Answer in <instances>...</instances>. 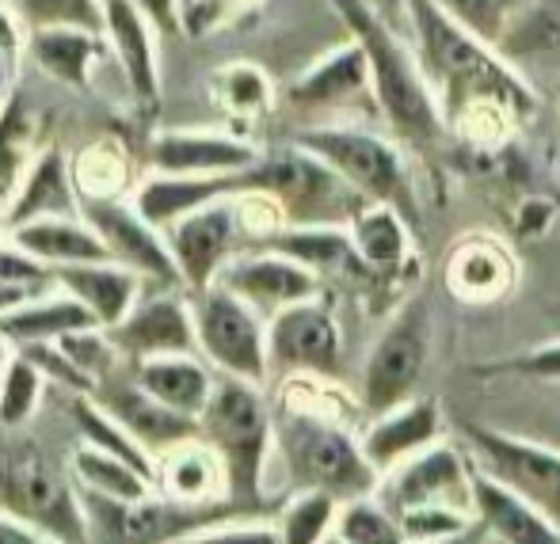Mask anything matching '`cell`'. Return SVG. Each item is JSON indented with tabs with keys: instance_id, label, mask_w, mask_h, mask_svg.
Segmentation results:
<instances>
[{
	"instance_id": "5bb4252c",
	"label": "cell",
	"mask_w": 560,
	"mask_h": 544,
	"mask_svg": "<svg viewBox=\"0 0 560 544\" xmlns=\"http://www.w3.org/2000/svg\"><path fill=\"white\" fill-rule=\"evenodd\" d=\"M236 194L210 202V206L195 210V214L179 217L176 225L164 228V240H168L187 294L214 286L218 274L225 271V263L241 251V244L248 240L244 221H241V206H236Z\"/></svg>"
},
{
	"instance_id": "9c48e42d",
	"label": "cell",
	"mask_w": 560,
	"mask_h": 544,
	"mask_svg": "<svg viewBox=\"0 0 560 544\" xmlns=\"http://www.w3.org/2000/svg\"><path fill=\"white\" fill-rule=\"evenodd\" d=\"M195 339L199 354L225 377H241L252 385H267L271 358H267V317H259L248 301L225 289L222 282L191 294Z\"/></svg>"
},
{
	"instance_id": "ee69618b",
	"label": "cell",
	"mask_w": 560,
	"mask_h": 544,
	"mask_svg": "<svg viewBox=\"0 0 560 544\" xmlns=\"http://www.w3.org/2000/svg\"><path fill=\"white\" fill-rule=\"evenodd\" d=\"M431 4H439L454 23L495 46H500L511 15L518 12V0H431Z\"/></svg>"
},
{
	"instance_id": "f35d334b",
	"label": "cell",
	"mask_w": 560,
	"mask_h": 544,
	"mask_svg": "<svg viewBox=\"0 0 560 544\" xmlns=\"http://www.w3.org/2000/svg\"><path fill=\"white\" fill-rule=\"evenodd\" d=\"M46 374L23 351L12 354L0 381V430H23L38 415L46 397Z\"/></svg>"
},
{
	"instance_id": "60d3db41",
	"label": "cell",
	"mask_w": 560,
	"mask_h": 544,
	"mask_svg": "<svg viewBox=\"0 0 560 544\" xmlns=\"http://www.w3.org/2000/svg\"><path fill=\"white\" fill-rule=\"evenodd\" d=\"M336 537L343 544H408L400 518L377 495H362L339 507Z\"/></svg>"
},
{
	"instance_id": "4fadbf2b",
	"label": "cell",
	"mask_w": 560,
	"mask_h": 544,
	"mask_svg": "<svg viewBox=\"0 0 560 544\" xmlns=\"http://www.w3.org/2000/svg\"><path fill=\"white\" fill-rule=\"evenodd\" d=\"M472 457H462L450 441H435L423 453L408 457L393 472H385L377 484V499L393 510V515H408V510H465L477 515L472 502Z\"/></svg>"
},
{
	"instance_id": "91938a15",
	"label": "cell",
	"mask_w": 560,
	"mask_h": 544,
	"mask_svg": "<svg viewBox=\"0 0 560 544\" xmlns=\"http://www.w3.org/2000/svg\"><path fill=\"white\" fill-rule=\"evenodd\" d=\"M488 541H492V537H488ZM492 544H500V541H492Z\"/></svg>"
},
{
	"instance_id": "f5cc1de1",
	"label": "cell",
	"mask_w": 560,
	"mask_h": 544,
	"mask_svg": "<svg viewBox=\"0 0 560 544\" xmlns=\"http://www.w3.org/2000/svg\"><path fill=\"white\" fill-rule=\"evenodd\" d=\"M370 4H374L377 12L385 15V20H393V23H397V27L408 20V0H370Z\"/></svg>"
},
{
	"instance_id": "9f6ffc18",
	"label": "cell",
	"mask_w": 560,
	"mask_h": 544,
	"mask_svg": "<svg viewBox=\"0 0 560 544\" xmlns=\"http://www.w3.org/2000/svg\"><path fill=\"white\" fill-rule=\"evenodd\" d=\"M12 354H15V346L0 335V381H4V369H8V362H12Z\"/></svg>"
},
{
	"instance_id": "ab89813d",
	"label": "cell",
	"mask_w": 560,
	"mask_h": 544,
	"mask_svg": "<svg viewBox=\"0 0 560 544\" xmlns=\"http://www.w3.org/2000/svg\"><path fill=\"white\" fill-rule=\"evenodd\" d=\"M343 502L325 492H294V499L282 507L279 522V544H325L336 533V518Z\"/></svg>"
},
{
	"instance_id": "d590c367",
	"label": "cell",
	"mask_w": 560,
	"mask_h": 544,
	"mask_svg": "<svg viewBox=\"0 0 560 544\" xmlns=\"http://www.w3.org/2000/svg\"><path fill=\"white\" fill-rule=\"evenodd\" d=\"M69 472H73L77 487L107 495V499H145L156 492V484L141 469H133L130 461L107 453V449L89 446V441H81L69 453Z\"/></svg>"
},
{
	"instance_id": "9a60e30c",
	"label": "cell",
	"mask_w": 560,
	"mask_h": 544,
	"mask_svg": "<svg viewBox=\"0 0 560 544\" xmlns=\"http://www.w3.org/2000/svg\"><path fill=\"white\" fill-rule=\"evenodd\" d=\"M107 331H112L126 366L145 358H164V354H199L191 294L184 286H153L149 282L138 305Z\"/></svg>"
},
{
	"instance_id": "7c38bea8",
	"label": "cell",
	"mask_w": 560,
	"mask_h": 544,
	"mask_svg": "<svg viewBox=\"0 0 560 544\" xmlns=\"http://www.w3.org/2000/svg\"><path fill=\"white\" fill-rule=\"evenodd\" d=\"M271 377H317L332 381L343 366V331L325 297H310L267 320Z\"/></svg>"
},
{
	"instance_id": "8992f818",
	"label": "cell",
	"mask_w": 560,
	"mask_h": 544,
	"mask_svg": "<svg viewBox=\"0 0 560 544\" xmlns=\"http://www.w3.org/2000/svg\"><path fill=\"white\" fill-rule=\"evenodd\" d=\"M294 145L320 156L366 202H385V206L400 210L416 225L420 202H416L412 168H408V156L397 138H382V133L359 130V126L328 122L298 130Z\"/></svg>"
},
{
	"instance_id": "cb8c5ba5",
	"label": "cell",
	"mask_w": 560,
	"mask_h": 544,
	"mask_svg": "<svg viewBox=\"0 0 560 544\" xmlns=\"http://www.w3.org/2000/svg\"><path fill=\"white\" fill-rule=\"evenodd\" d=\"M236 191H248V172L241 176H172V172H149L133 191V206L153 221L156 228L176 225L179 217L229 199Z\"/></svg>"
},
{
	"instance_id": "ba28073f",
	"label": "cell",
	"mask_w": 560,
	"mask_h": 544,
	"mask_svg": "<svg viewBox=\"0 0 560 544\" xmlns=\"http://www.w3.org/2000/svg\"><path fill=\"white\" fill-rule=\"evenodd\" d=\"M248 187L271 194L287 214V225H351V217L366 206L351 184H343L320 156L302 145L264 156L248 172Z\"/></svg>"
},
{
	"instance_id": "b9f144b4",
	"label": "cell",
	"mask_w": 560,
	"mask_h": 544,
	"mask_svg": "<svg viewBox=\"0 0 560 544\" xmlns=\"http://www.w3.org/2000/svg\"><path fill=\"white\" fill-rule=\"evenodd\" d=\"M126 172H130V164H126L118 141H96V145L84 149L73 176L77 187H81V199H122Z\"/></svg>"
},
{
	"instance_id": "30bf717a",
	"label": "cell",
	"mask_w": 560,
	"mask_h": 544,
	"mask_svg": "<svg viewBox=\"0 0 560 544\" xmlns=\"http://www.w3.org/2000/svg\"><path fill=\"white\" fill-rule=\"evenodd\" d=\"M81 502L84 518H89V544H172L199 525L241 515L233 502L191 507V502H176L161 492L145 495V499H107V495L81 487Z\"/></svg>"
},
{
	"instance_id": "5b68a950",
	"label": "cell",
	"mask_w": 560,
	"mask_h": 544,
	"mask_svg": "<svg viewBox=\"0 0 560 544\" xmlns=\"http://www.w3.org/2000/svg\"><path fill=\"white\" fill-rule=\"evenodd\" d=\"M0 510L38 525L61 544H89V518L69 464L20 430H0Z\"/></svg>"
},
{
	"instance_id": "bcb514c9",
	"label": "cell",
	"mask_w": 560,
	"mask_h": 544,
	"mask_svg": "<svg viewBox=\"0 0 560 544\" xmlns=\"http://www.w3.org/2000/svg\"><path fill=\"white\" fill-rule=\"evenodd\" d=\"M0 282L8 286H54V271L12 236H0Z\"/></svg>"
},
{
	"instance_id": "681fc988",
	"label": "cell",
	"mask_w": 560,
	"mask_h": 544,
	"mask_svg": "<svg viewBox=\"0 0 560 544\" xmlns=\"http://www.w3.org/2000/svg\"><path fill=\"white\" fill-rule=\"evenodd\" d=\"M0 544H61V541L50 537L46 530H38V525L0 510Z\"/></svg>"
},
{
	"instance_id": "816d5d0a",
	"label": "cell",
	"mask_w": 560,
	"mask_h": 544,
	"mask_svg": "<svg viewBox=\"0 0 560 544\" xmlns=\"http://www.w3.org/2000/svg\"><path fill=\"white\" fill-rule=\"evenodd\" d=\"M43 289H50V286H8V282H0V317L20 309L23 301H31V297L43 294Z\"/></svg>"
},
{
	"instance_id": "484cf974",
	"label": "cell",
	"mask_w": 560,
	"mask_h": 544,
	"mask_svg": "<svg viewBox=\"0 0 560 544\" xmlns=\"http://www.w3.org/2000/svg\"><path fill=\"white\" fill-rule=\"evenodd\" d=\"M515 286V259L492 236H469L446 259V289L465 305L503 301Z\"/></svg>"
},
{
	"instance_id": "3957f363",
	"label": "cell",
	"mask_w": 560,
	"mask_h": 544,
	"mask_svg": "<svg viewBox=\"0 0 560 544\" xmlns=\"http://www.w3.org/2000/svg\"><path fill=\"white\" fill-rule=\"evenodd\" d=\"M275 457L287 472L290 492H325L339 502H351L377 495L382 484V472L370 464L362 438L290 389L275 412Z\"/></svg>"
},
{
	"instance_id": "7bdbcfd3",
	"label": "cell",
	"mask_w": 560,
	"mask_h": 544,
	"mask_svg": "<svg viewBox=\"0 0 560 544\" xmlns=\"http://www.w3.org/2000/svg\"><path fill=\"white\" fill-rule=\"evenodd\" d=\"M15 12L31 27H89L104 31L107 4L104 0H12Z\"/></svg>"
},
{
	"instance_id": "db71d44e",
	"label": "cell",
	"mask_w": 560,
	"mask_h": 544,
	"mask_svg": "<svg viewBox=\"0 0 560 544\" xmlns=\"http://www.w3.org/2000/svg\"><path fill=\"white\" fill-rule=\"evenodd\" d=\"M15 96V66L0 61V110L8 107V99Z\"/></svg>"
},
{
	"instance_id": "f907efd6",
	"label": "cell",
	"mask_w": 560,
	"mask_h": 544,
	"mask_svg": "<svg viewBox=\"0 0 560 544\" xmlns=\"http://www.w3.org/2000/svg\"><path fill=\"white\" fill-rule=\"evenodd\" d=\"M133 4L156 23L161 35H184V27H179V0H133Z\"/></svg>"
},
{
	"instance_id": "277c9868",
	"label": "cell",
	"mask_w": 560,
	"mask_h": 544,
	"mask_svg": "<svg viewBox=\"0 0 560 544\" xmlns=\"http://www.w3.org/2000/svg\"><path fill=\"white\" fill-rule=\"evenodd\" d=\"M199 435L222 457L229 499L236 510H252L264 499V476L275 457V407L264 385L218 374L214 397L199 415Z\"/></svg>"
},
{
	"instance_id": "e0dca14e",
	"label": "cell",
	"mask_w": 560,
	"mask_h": 544,
	"mask_svg": "<svg viewBox=\"0 0 560 544\" xmlns=\"http://www.w3.org/2000/svg\"><path fill=\"white\" fill-rule=\"evenodd\" d=\"M218 282L267 320L290 305L320 297V274L275 248L236 251L225 263V271L218 274Z\"/></svg>"
},
{
	"instance_id": "f6af8a7d",
	"label": "cell",
	"mask_w": 560,
	"mask_h": 544,
	"mask_svg": "<svg viewBox=\"0 0 560 544\" xmlns=\"http://www.w3.org/2000/svg\"><path fill=\"white\" fill-rule=\"evenodd\" d=\"M172 544H279V530L275 522H236V518H222L191 530L187 537Z\"/></svg>"
},
{
	"instance_id": "c3c4849f",
	"label": "cell",
	"mask_w": 560,
	"mask_h": 544,
	"mask_svg": "<svg viewBox=\"0 0 560 544\" xmlns=\"http://www.w3.org/2000/svg\"><path fill=\"white\" fill-rule=\"evenodd\" d=\"M23 58H27V23L12 0H0V61L20 69Z\"/></svg>"
},
{
	"instance_id": "2e32d148",
	"label": "cell",
	"mask_w": 560,
	"mask_h": 544,
	"mask_svg": "<svg viewBox=\"0 0 560 544\" xmlns=\"http://www.w3.org/2000/svg\"><path fill=\"white\" fill-rule=\"evenodd\" d=\"M84 217L104 236L115 263L138 271L153 286H184L172 248L164 240V228L145 221V214L133 206V199H84Z\"/></svg>"
},
{
	"instance_id": "f546056e",
	"label": "cell",
	"mask_w": 560,
	"mask_h": 544,
	"mask_svg": "<svg viewBox=\"0 0 560 544\" xmlns=\"http://www.w3.org/2000/svg\"><path fill=\"white\" fill-rule=\"evenodd\" d=\"M130 374L161 404L176 407V412L191 415V419H199L218 385V369L202 354H164V358L133 362Z\"/></svg>"
},
{
	"instance_id": "7dc6e473",
	"label": "cell",
	"mask_w": 560,
	"mask_h": 544,
	"mask_svg": "<svg viewBox=\"0 0 560 544\" xmlns=\"http://www.w3.org/2000/svg\"><path fill=\"white\" fill-rule=\"evenodd\" d=\"M485 374H518V377H538V381H560V339L557 343H541L515 358H503L485 366Z\"/></svg>"
},
{
	"instance_id": "1f68e13d",
	"label": "cell",
	"mask_w": 560,
	"mask_h": 544,
	"mask_svg": "<svg viewBox=\"0 0 560 544\" xmlns=\"http://www.w3.org/2000/svg\"><path fill=\"white\" fill-rule=\"evenodd\" d=\"M81 328H96V317L77 301L73 294L50 286L43 294H35L31 301H23L20 309H12L8 317H0V335L23 351V346H38V343H58L69 331Z\"/></svg>"
},
{
	"instance_id": "836d02e7",
	"label": "cell",
	"mask_w": 560,
	"mask_h": 544,
	"mask_svg": "<svg viewBox=\"0 0 560 544\" xmlns=\"http://www.w3.org/2000/svg\"><path fill=\"white\" fill-rule=\"evenodd\" d=\"M347 228H351L354 251L370 271H397L408 259V248H412V221L400 210L385 206V202H366Z\"/></svg>"
},
{
	"instance_id": "d4e9b609",
	"label": "cell",
	"mask_w": 560,
	"mask_h": 544,
	"mask_svg": "<svg viewBox=\"0 0 560 544\" xmlns=\"http://www.w3.org/2000/svg\"><path fill=\"white\" fill-rule=\"evenodd\" d=\"M54 286L73 294L96 317L100 328H115L138 305V297L145 294L149 282L138 271H130V267L115 263V259H100V263L58 267L54 271Z\"/></svg>"
},
{
	"instance_id": "d6986e66",
	"label": "cell",
	"mask_w": 560,
	"mask_h": 544,
	"mask_svg": "<svg viewBox=\"0 0 560 544\" xmlns=\"http://www.w3.org/2000/svg\"><path fill=\"white\" fill-rule=\"evenodd\" d=\"M290 107L305 115H325V110H351V107H377L374 84H370L366 54L354 38L328 50L320 61H313L302 76L287 88Z\"/></svg>"
},
{
	"instance_id": "ac0fdd59",
	"label": "cell",
	"mask_w": 560,
	"mask_h": 544,
	"mask_svg": "<svg viewBox=\"0 0 560 544\" xmlns=\"http://www.w3.org/2000/svg\"><path fill=\"white\" fill-rule=\"evenodd\" d=\"M264 161L256 145L225 130H161L145 149L149 172L172 176H241Z\"/></svg>"
},
{
	"instance_id": "f1b7e54d",
	"label": "cell",
	"mask_w": 560,
	"mask_h": 544,
	"mask_svg": "<svg viewBox=\"0 0 560 544\" xmlns=\"http://www.w3.org/2000/svg\"><path fill=\"white\" fill-rule=\"evenodd\" d=\"M112 50L104 31L89 27H31L27 31V58L43 69L50 81L81 92L89 88L92 69Z\"/></svg>"
},
{
	"instance_id": "6da1fadb",
	"label": "cell",
	"mask_w": 560,
	"mask_h": 544,
	"mask_svg": "<svg viewBox=\"0 0 560 544\" xmlns=\"http://www.w3.org/2000/svg\"><path fill=\"white\" fill-rule=\"evenodd\" d=\"M408 31L428 84L435 88L446 122L488 115L495 122H518L538 110V92L495 43L454 23L431 0H408Z\"/></svg>"
},
{
	"instance_id": "e575fe53",
	"label": "cell",
	"mask_w": 560,
	"mask_h": 544,
	"mask_svg": "<svg viewBox=\"0 0 560 544\" xmlns=\"http://www.w3.org/2000/svg\"><path fill=\"white\" fill-rule=\"evenodd\" d=\"M38 153H43V149H38L35 110L27 107L23 92L15 88V96L0 110V214L4 217Z\"/></svg>"
},
{
	"instance_id": "83f0119b",
	"label": "cell",
	"mask_w": 560,
	"mask_h": 544,
	"mask_svg": "<svg viewBox=\"0 0 560 544\" xmlns=\"http://www.w3.org/2000/svg\"><path fill=\"white\" fill-rule=\"evenodd\" d=\"M69 214H84V199L81 187H77L73 164L66 161L61 149H43L31 164L27 179L15 191L12 206L4 217V233L23 221H38V217H69Z\"/></svg>"
},
{
	"instance_id": "52a82bcc",
	"label": "cell",
	"mask_w": 560,
	"mask_h": 544,
	"mask_svg": "<svg viewBox=\"0 0 560 544\" xmlns=\"http://www.w3.org/2000/svg\"><path fill=\"white\" fill-rule=\"evenodd\" d=\"M431 343H435V317H431L428 297L416 294L393 312V320L382 328L362 362L359 400L370 419L416 397L431 358Z\"/></svg>"
},
{
	"instance_id": "74e56055",
	"label": "cell",
	"mask_w": 560,
	"mask_h": 544,
	"mask_svg": "<svg viewBox=\"0 0 560 544\" xmlns=\"http://www.w3.org/2000/svg\"><path fill=\"white\" fill-rule=\"evenodd\" d=\"M214 104L233 118H259L275 107V81L256 61H229L210 81Z\"/></svg>"
},
{
	"instance_id": "603a6c76",
	"label": "cell",
	"mask_w": 560,
	"mask_h": 544,
	"mask_svg": "<svg viewBox=\"0 0 560 544\" xmlns=\"http://www.w3.org/2000/svg\"><path fill=\"white\" fill-rule=\"evenodd\" d=\"M156 492L191 507H214L229 499V476L218 449L202 435L179 441L156 457ZM236 507V502H233Z\"/></svg>"
},
{
	"instance_id": "d6a6232c",
	"label": "cell",
	"mask_w": 560,
	"mask_h": 544,
	"mask_svg": "<svg viewBox=\"0 0 560 544\" xmlns=\"http://www.w3.org/2000/svg\"><path fill=\"white\" fill-rule=\"evenodd\" d=\"M256 248L282 251V256L298 259V263H305L310 271H317L320 279L332 271H347V274L370 271L359 259V251H354L351 228L347 225H282L279 233H271L264 244H256Z\"/></svg>"
},
{
	"instance_id": "8fae6325",
	"label": "cell",
	"mask_w": 560,
	"mask_h": 544,
	"mask_svg": "<svg viewBox=\"0 0 560 544\" xmlns=\"http://www.w3.org/2000/svg\"><path fill=\"white\" fill-rule=\"evenodd\" d=\"M465 441H469V457L480 472H488V476L500 480L503 487L523 495L530 507H538L560 530V453L557 449L515 438V435H508V430L480 427V423L465 427Z\"/></svg>"
},
{
	"instance_id": "44dd1931",
	"label": "cell",
	"mask_w": 560,
	"mask_h": 544,
	"mask_svg": "<svg viewBox=\"0 0 560 544\" xmlns=\"http://www.w3.org/2000/svg\"><path fill=\"white\" fill-rule=\"evenodd\" d=\"M443 404L431 397H412L370 419V427L362 430V449H366L370 464L385 476L408 457L443 441Z\"/></svg>"
},
{
	"instance_id": "4dcf8cb0",
	"label": "cell",
	"mask_w": 560,
	"mask_h": 544,
	"mask_svg": "<svg viewBox=\"0 0 560 544\" xmlns=\"http://www.w3.org/2000/svg\"><path fill=\"white\" fill-rule=\"evenodd\" d=\"M8 236H12L15 244H23L35 259H43L50 271H58V267L112 259L104 236L96 233V225H92L84 214L23 221V225L8 228Z\"/></svg>"
},
{
	"instance_id": "6f0895ef",
	"label": "cell",
	"mask_w": 560,
	"mask_h": 544,
	"mask_svg": "<svg viewBox=\"0 0 560 544\" xmlns=\"http://www.w3.org/2000/svg\"><path fill=\"white\" fill-rule=\"evenodd\" d=\"M244 4H252V0H225V8H229V12H241Z\"/></svg>"
},
{
	"instance_id": "11a10c76",
	"label": "cell",
	"mask_w": 560,
	"mask_h": 544,
	"mask_svg": "<svg viewBox=\"0 0 560 544\" xmlns=\"http://www.w3.org/2000/svg\"><path fill=\"white\" fill-rule=\"evenodd\" d=\"M488 533H485V525H472V530H465V533H457V537H443V541H423V544H480Z\"/></svg>"
},
{
	"instance_id": "8d00e7d4",
	"label": "cell",
	"mask_w": 560,
	"mask_h": 544,
	"mask_svg": "<svg viewBox=\"0 0 560 544\" xmlns=\"http://www.w3.org/2000/svg\"><path fill=\"white\" fill-rule=\"evenodd\" d=\"M508 58H560V0H530L500 38Z\"/></svg>"
},
{
	"instance_id": "4316f807",
	"label": "cell",
	"mask_w": 560,
	"mask_h": 544,
	"mask_svg": "<svg viewBox=\"0 0 560 544\" xmlns=\"http://www.w3.org/2000/svg\"><path fill=\"white\" fill-rule=\"evenodd\" d=\"M477 469V464H472ZM472 502H477V522L500 544H560V530L541 515L538 507L503 487L488 472H472Z\"/></svg>"
},
{
	"instance_id": "ffe728a7",
	"label": "cell",
	"mask_w": 560,
	"mask_h": 544,
	"mask_svg": "<svg viewBox=\"0 0 560 544\" xmlns=\"http://www.w3.org/2000/svg\"><path fill=\"white\" fill-rule=\"evenodd\" d=\"M92 397H96L100 404H104L153 457H161L164 449H172V446H179V441L199 435V419L161 404L153 392H145L138 381H133L130 366H122L115 377H107Z\"/></svg>"
},
{
	"instance_id": "7402d4cb",
	"label": "cell",
	"mask_w": 560,
	"mask_h": 544,
	"mask_svg": "<svg viewBox=\"0 0 560 544\" xmlns=\"http://www.w3.org/2000/svg\"><path fill=\"white\" fill-rule=\"evenodd\" d=\"M107 23L104 38L122 66L133 99L141 107H156L161 99V61H156V23L133 0H104Z\"/></svg>"
},
{
	"instance_id": "680465c9",
	"label": "cell",
	"mask_w": 560,
	"mask_h": 544,
	"mask_svg": "<svg viewBox=\"0 0 560 544\" xmlns=\"http://www.w3.org/2000/svg\"><path fill=\"white\" fill-rule=\"evenodd\" d=\"M325 544H343V541H339V537H336V533H332V537H328Z\"/></svg>"
},
{
	"instance_id": "7a4b0ae2",
	"label": "cell",
	"mask_w": 560,
	"mask_h": 544,
	"mask_svg": "<svg viewBox=\"0 0 560 544\" xmlns=\"http://www.w3.org/2000/svg\"><path fill=\"white\" fill-rule=\"evenodd\" d=\"M336 15L343 20L347 35L362 46L370 66V84L382 118L389 122L393 138L400 145L428 153L446 138V115L439 107L435 88L428 84L416 58V46L400 38V27L385 20L370 0H328Z\"/></svg>"
}]
</instances>
